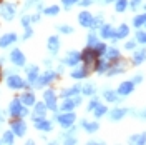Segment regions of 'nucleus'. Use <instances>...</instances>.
<instances>
[{
  "label": "nucleus",
  "mask_w": 146,
  "mask_h": 145,
  "mask_svg": "<svg viewBox=\"0 0 146 145\" xmlns=\"http://www.w3.org/2000/svg\"><path fill=\"white\" fill-rule=\"evenodd\" d=\"M35 110H33V113H32V117H45V113H46V105H45V102H35Z\"/></svg>",
  "instance_id": "6ab92c4d"
},
{
  "label": "nucleus",
  "mask_w": 146,
  "mask_h": 145,
  "mask_svg": "<svg viewBox=\"0 0 146 145\" xmlns=\"http://www.w3.org/2000/svg\"><path fill=\"white\" fill-rule=\"evenodd\" d=\"M15 13H17V7H15L13 3L3 2V3L0 5V15H2V18H3V20H7V22L13 20Z\"/></svg>",
  "instance_id": "39448f33"
},
{
  "label": "nucleus",
  "mask_w": 146,
  "mask_h": 145,
  "mask_svg": "<svg viewBox=\"0 0 146 145\" xmlns=\"http://www.w3.org/2000/svg\"><path fill=\"white\" fill-rule=\"evenodd\" d=\"M20 100H22V103L25 105V107H33L35 105V93H32V92H27V93H23L22 97H20Z\"/></svg>",
  "instance_id": "aec40b11"
},
{
  "label": "nucleus",
  "mask_w": 146,
  "mask_h": 145,
  "mask_svg": "<svg viewBox=\"0 0 146 145\" xmlns=\"http://www.w3.org/2000/svg\"><path fill=\"white\" fill-rule=\"evenodd\" d=\"M146 60V48H139V50H135L133 54V64L139 65Z\"/></svg>",
  "instance_id": "5701e85b"
},
{
  "label": "nucleus",
  "mask_w": 146,
  "mask_h": 145,
  "mask_svg": "<svg viewBox=\"0 0 146 145\" xmlns=\"http://www.w3.org/2000/svg\"><path fill=\"white\" fill-rule=\"evenodd\" d=\"M25 72H27V77H28V85H33L36 82V79H38V75H40L38 67L36 65H28L25 68Z\"/></svg>",
  "instance_id": "dca6fc26"
},
{
  "label": "nucleus",
  "mask_w": 146,
  "mask_h": 145,
  "mask_svg": "<svg viewBox=\"0 0 146 145\" xmlns=\"http://www.w3.org/2000/svg\"><path fill=\"white\" fill-rule=\"evenodd\" d=\"M46 48H48V52L53 55L58 54V50H60V38L56 35H52V37H48V42H46Z\"/></svg>",
  "instance_id": "ddd939ff"
},
{
  "label": "nucleus",
  "mask_w": 146,
  "mask_h": 145,
  "mask_svg": "<svg viewBox=\"0 0 146 145\" xmlns=\"http://www.w3.org/2000/svg\"><path fill=\"white\" fill-rule=\"evenodd\" d=\"M96 44H98V37L95 35V34H88L86 35V47H91L93 48Z\"/></svg>",
  "instance_id": "4c0bfd02"
},
{
  "label": "nucleus",
  "mask_w": 146,
  "mask_h": 145,
  "mask_svg": "<svg viewBox=\"0 0 146 145\" xmlns=\"http://www.w3.org/2000/svg\"><path fill=\"white\" fill-rule=\"evenodd\" d=\"M136 40L138 44H143V45H146V32H143V30H138L136 32Z\"/></svg>",
  "instance_id": "ea45409f"
},
{
  "label": "nucleus",
  "mask_w": 146,
  "mask_h": 145,
  "mask_svg": "<svg viewBox=\"0 0 146 145\" xmlns=\"http://www.w3.org/2000/svg\"><path fill=\"white\" fill-rule=\"evenodd\" d=\"M7 87L12 90H22V89L28 87V82H25L17 73H10V75H7Z\"/></svg>",
  "instance_id": "f03ea898"
},
{
  "label": "nucleus",
  "mask_w": 146,
  "mask_h": 145,
  "mask_svg": "<svg viewBox=\"0 0 146 145\" xmlns=\"http://www.w3.org/2000/svg\"><path fill=\"white\" fill-rule=\"evenodd\" d=\"M43 13L48 15V17H55V15L60 13V7H58V5H50V7H46V9L43 10Z\"/></svg>",
  "instance_id": "72a5a7b5"
},
{
  "label": "nucleus",
  "mask_w": 146,
  "mask_h": 145,
  "mask_svg": "<svg viewBox=\"0 0 146 145\" xmlns=\"http://www.w3.org/2000/svg\"><path fill=\"white\" fill-rule=\"evenodd\" d=\"M101 25H103V13H101V15H98L96 18L93 17V23H91V28L95 30V28H100Z\"/></svg>",
  "instance_id": "a19ab883"
},
{
  "label": "nucleus",
  "mask_w": 146,
  "mask_h": 145,
  "mask_svg": "<svg viewBox=\"0 0 146 145\" xmlns=\"http://www.w3.org/2000/svg\"><path fill=\"white\" fill-rule=\"evenodd\" d=\"M128 34H129V27H128L126 23H121L118 27V30L115 32V38H126ZM113 38V40H115Z\"/></svg>",
  "instance_id": "bb28decb"
},
{
  "label": "nucleus",
  "mask_w": 146,
  "mask_h": 145,
  "mask_svg": "<svg viewBox=\"0 0 146 145\" xmlns=\"http://www.w3.org/2000/svg\"><path fill=\"white\" fill-rule=\"evenodd\" d=\"M135 117H138V118H143V120H146V109H143V110H139V112H136V110H129Z\"/></svg>",
  "instance_id": "37998d69"
},
{
  "label": "nucleus",
  "mask_w": 146,
  "mask_h": 145,
  "mask_svg": "<svg viewBox=\"0 0 146 145\" xmlns=\"http://www.w3.org/2000/svg\"><path fill=\"white\" fill-rule=\"evenodd\" d=\"M126 67H128V62L125 60V58H121V57H119V58H116V60H115V62L111 64V67H110L111 70H108L106 73H108L110 77H113V75L123 73L125 70H126Z\"/></svg>",
  "instance_id": "1a4fd4ad"
},
{
  "label": "nucleus",
  "mask_w": 146,
  "mask_h": 145,
  "mask_svg": "<svg viewBox=\"0 0 146 145\" xmlns=\"http://www.w3.org/2000/svg\"><path fill=\"white\" fill-rule=\"evenodd\" d=\"M82 62V54L76 52V50H70L66 57L63 58V64L65 65H70V67H76V65Z\"/></svg>",
  "instance_id": "9b49d317"
},
{
  "label": "nucleus",
  "mask_w": 146,
  "mask_h": 145,
  "mask_svg": "<svg viewBox=\"0 0 146 145\" xmlns=\"http://www.w3.org/2000/svg\"><path fill=\"white\" fill-rule=\"evenodd\" d=\"M93 113H95V117H96V118H100V117H103V115H106V113H108V107L98 103V105L95 107V110H93Z\"/></svg>",
  "instance_id": "c85d7f7f"
},
{
  "label": "nucleus",
  "mask_w": 146,
  "mask_h": 145,
  "mask_svg": "<svg viewBox=\"0 0 146 145\" xmlns=\"http://www.w3.org/2000/svg\"><path fill=\"white\" fill-rule=\"evenodd\" d=\"M33 118V127L36 130H42V132H50L53 128L52 120H46L45 117H32Z\"/></svg>",
  "instance_id": "9d476101"
},
{
  "label": "nucleus",
  "mask_w": 146,
  "mask_h": 145,
  "mask_svg": "<svg viewBox=\"0 0 146 145\" xmlns=\"http://www.w3.org/2000/svg\"><path fill=\"white\" fill-rule=\"evenodd\" d=\"M43 102H45L46 109L56 113V110H58V105H56V95H55V92H53V90H50V89H48V90L43 92Z\"/></svg>",
  "instance_id": "6e6552de"
},
{
  "label": "nucleus",
  "mask_w": 146,
  "mask_h": 145,
  "mask_svg": "<svg viewBox=\"0 0 146 145\" xmlns=\"http://www.w3.org/2000/svg\"><path fill=\"white\" fill-rule=\"evenodd\" d=\"M133 90H135V82H133V80L121 82V83H119V87H118V95L126 97V95H129Z\"/></svg>",
  "instance_id": "4468645a"
},
{
  "label": "nucleus",
  "mask_w": 146,
  "mask_h": 145,
  "mask_svg": "<svg viewBox=\"0 0 146 145\" xmlns=\"http://www.w3.org/2000/svg\"><path fill=\"white\" fill-rule=\"evenodd\" d=\"M129 142L131 144H146V134H135V135L129 137Z\"/></svg>",
  "instance_id": "c756f323"
},
{
  "label": "nucleus",
  "mask_w": 146,
  "mask_h": 145,
  "mask_svg": "<svg viewBox=\"0 0 146 145\" xmlns=\"http://www.w3.org/2000/svg\"><path fill=\"white\" fill-rule=\"evenodd\" d=\"M145 27H146V23H145Z\"/></svg>",
  "instance_id": "13d9d810"
},
{
  "label": "nucleus",
  "mask_w": 146,
  "mask_h": 145,
  "mask_svg": "<svg viewBox=\"0 0 146 145\" xmlns=\"http://www.w3.org/2000/svg\"><path fill=\"white\" fill-rule=\"evenodd\" d=\"M40 0H27V3H25V9H30V7H33L35 3H38Z\"/></svg>",
  "instance_id": "3c124183"
},
{
  "label": "nucleus",
  "mask_w": 146,
  "mask_h": 145,
  "mask_svg": "<svg viewBox=\"0 0 146 145\" xmlns=\"http://www.w3.org/2000/svg\"><path fill=\"white\" fill-rule=\"evenodd\" d=\"M32 35H33V28H32V25H30V27H25V34H23V37H22V40H28Z\"/></svg>",
  "instance_id": "c03bdc74"
},
{
  "label": "nucleus",
  "mask_w": 146,
  "mask_h": 145,
  "mask_svg": "<svg viewBox=\"0 0 146 145\" xmlns=\"http://www.w3.org/2000/svg\"><path fill=\"white\" fill-rule=\"evenodd\" d=\"M95 68H96V72H98V73H106V68H108V62H106V60H100V62H96Z\"/></svg>",
  "instance_id": "e433bc0d"
},
{
  "label": "nucleus",
  "mask_w": 146,
  "mask_h": 145,
  "mask_svg": "<svg viewBox=\"0 0 146 145\" xmlns=\"http://www.w3.org/2000/svg\"><path fill=\"white\" fill-rule=\"evenodd\" d=\"M93 2H95V0H82V2H78V3H80L82 7H88V5L93 3Z\"/></svg>",
  "instance_id": "603ef678"
},
{
  "label": "nucleus",
  "mask_w": 146,
  "mask_h": 145,
  "mask_svg": "<svg viewBox=\"0 0 146 145\" xmlns=\"http://www.w3.org/2000/svg\"><path fill=\"white\" fill-rule=\"evenodd\" d=\"M103 97H105L106 102H111V103H116V102L119 100L118 93H116L115 90H110V89H105V90H103Z\"/></svg>",
  "instance_id": "a878e982"
},
{
  "label": "nucleus",
  "mask_w": 146,
  "mask_h": 145,
  "mask_svg": "<svg viewBox=\"0 0 146 145\" xmlns=\"http://www.w3.org/2000/svg\"><path fill=\"white\" fill-rule=\"evenodd\" d=\"M128 9V0H115V10L121 13V12H125Z\"/></svg>",
  "instance_id": "f704fd0d"
},
{
  "label": "nucleus",
  "mask_w": 146,
  "mask_h": 145,
  "mask_svg": "<svg viewBox=\"0 0 146 145\" xmlns=\"http://www.w3.org/2000/svg\"><path fill=\"white\" fill-rule=\"evenodd\" d=\"M82 127L88 132V134H95V132H98V122H90V120H82Z\"/></svg>",
  "instance_id": "b1692460"
},
{
  "label": "nucleus",
  "mask_w": 146,
  "mask_h": 145,
  "mask_svg": "<svg viewBox=\"0 0 146 145\" xmlns=\"http://www.w3.org/2000/svg\"><path fill=\"white\" fill-rule=\"evenodd\" d=\"M17 34H13V32H10V34H3V35L0 37V48H7L10 47L12 44H15L17 42Z\"/></svg>",
  "instance_id": "2eb2a0df"
},
{
  "label": "nucleus",
  "mask_w": 146,
  "mask_h": 145,
  "mask_svg": "<svg viewBox=\"0 0 146 145\" xmlns=\"http://www.w3.org/2000/svg\"><path fill=\"white\" fill-rule=\"evenodd\" d=\"M82 92H83V95H86V97H95V93H96V85H95L93 82H88V83H85L82 87Z\"/></svg>",
  "instance_id": "393cba45"
},
{
  "label": "nucleus",
  "mask_w": 146,
  "mask_h": 145,
  "mask_svg": "<svg viewBox=\"0 0 146 145\" xmlns=\"http://www.w3.org/2000/svg\"><path fill=\"white\" fill-rule=\"evenodd\" d=\"M88 75V70H86V67H76L75 70L72 72V77L73 79H76V80H80V79H85Z\"/></svg>",
  "instance_id": "cd10ccee"
},
{
  "label": "nucleus",
  "mask_w": 146,
  "mask_h": 145,
  "mask_svg": "<svg viewBox=\"0 0 146 145\" xmlns=\"http://www.w3.org/2000/svg\"><path fill=\"white\" fill-rule=\"evenodd\" d=\"M55 79H56V72H53V70L48 68L43 75H38V79H36V82L33 83V87H35V89H42V87H45L48 83H52Z\"/></svg>",
  "instance_id": "20e7f679"
},
{
  "label": "nucleus",
  "mask_w": 146,
  "mask_h": 145,
  "mask_svg": "<svg viewBox=\"0 0 146 145\" xmlns=\"http://www.w3.org/2000/svg\"><path fill=\"white\" fill-rule=\"evenodd\" d=\"M141 2H143V0H131V2H129V9L131 10H138V7L141 5Z\"/></svg>",
  "instance_id": "09e8293b"
},
{
  "label": "nucleus",
  "mask_w": 146,
  "mask_h": 145,
  "mask_svg": "<svg viewBox=\"0 0 146 145\" xmlns=\"http://www.w3.org/2000/svg\"><path fill=\"white\" fill-rule=\"evenodd\" d=\"M78 22H80V25L85 28H91V23H93V15H91L90 12H82L80 15H78Z\"/></svg>",
  "instance_id": "f3484780"
},
{
  "label": "nucleus",
  "mask_w": 146,
  "mask_h": 145,
  "mask_svg": "<svg viewBox=\"0 0 146 145\" xmlns=\"http://www.w3.org/2000/svg\"><path fill=\"white\" fill-rule=\"evenodd\" d=\"M9 113L13 118H17V117L23 118V117L28 115V109H25V105L22 103L20 99H13L12 102H10V105H9Z\"/></svg>",
  "instance_id": "f257e3e1"
},
{
  "label": "nucleus",
  "mask_w": 146,
  "mask_h": 145,
  "mask_svg": "<svg viewBox=\"0 0 146 145\" xmlns=\"http://www.w3.org/2000/svg\"><path fill=\"white\" fill-rule=\"evenodd\" d=\"M30 20H32V23H33V22H38V20H40V13H33V15H30Z\"/></svg>",
  "instance_id": "864d4df0"
},
{
  "label": "nucleus",
  "mask_w": 146,
  "mask_h": 145,
  "mask_svg": "<svg viewBox=\"0 0 146 145\" xmlns=\"http://www.w3.org/2000/svg\"><path fill=\"white\" fill-rule=\"evenodd\" d=\"M78 2H80V0H62V3H63L65 9H72L73 5H75V3H78Z\"/></svg>",
  "instance_id": "a18cd8bd"
},
{
  "label": "nucleus",
  "mask_w": 146,
  "mask_h": 145,
  "mask_svg": "<svg viewBox=\"0 0 146 145\" xmlns=\"http://www.w3.org/2000/svg\"><path fill=\"white\" fill-rule=\"evenodd\" d=\"M56 30L62 32V34H66V35H68V34H73V28L70 27V25H58Z\"/></svg>",
  "instance_id": "79ce46f5"
},
{
  "label": "nucleus",
  "mask_w": 146,
  "mask_h": 145,
  "mask_svg": "<svg viewBox=\"0 0 146 145\" xmlns=\"http://www.w3.org/2000/svg\"><path fill=\"white\" fill-rule=\"evenodd\" d=\"M13 140H15V134H13L12 130L3 132V137H2V142H3V144H13Z\"/></svg>",
  "instance_id": "c9c22d12"
},
{
  "label": "nucleus",
  "mask_w": 146,
  "mask_h": 145,
  "mask_svg": "<svg viewBox=\"0 0 146 145\" xmlns=\"http://www.w3.org/2000/svg\"><path fill=\"white\" fill-rule=\"evenodd\" d=\"M30 23H32L30 15H23V17H22V25H23V27H30Z\"/></svg>",
  "instance_id": "8fccbe9b"
},
{
  "label": "nucleus",
  "mask_w": 146,
  "mask_h": 145,
  "mask_svg": "<svg viewBox=\"0 0 146 145\" xmlns=\"http://www.w3.org/2000/svg\"><path fill=\"white\" fill-rule=\"evenodd\" d=\"M93 48H95V52L98 54V57H101V55H105V52H106V45H105L103 42H98V44H96V45L93 47Z\"/></svg>",
  "instance_id": "58836bf2"
},
{
  "label": "nucleus",
  "mask_w": 146,
  "mask_h": 145,
  "mask_svg": "<svg viewBox=\"0 0 146 145\" xmlns=\"http://www.w3.org/2000/svg\"><path fill=\"white\" fill-rule=\"evenodd\" d=\"M0 75H2V73H0Z\"/></svg>",
  "instance_id": "bf43d9fd"
},
{
  "label": "nucleus",
  "mask_w": 146,
  "mask_h": 145,
  "mask_svg": "<svg viewBox=\"0 0 146 145\" xmlns=\"http://www.w3.org/2000/svg\"><path fill=\"white\" fill-rule=\"evenodd\" d=\"M80 90H82V87H80V85H73V87H70V89H63L60 95H62L63 99H70V97H73V95H78Z\"/></svg>",
  "instance_id": "4be33fe9"
},
{
  "label": "nucleus",
  "mask_w": 146,
  "mask_h": 145,
  "mask_svg": "<svg viewBox=\"0 0 146 145\" xmlns=\"http://www.w3.org/2000/svg\"><path fill=\"white\" fill-rule=\"evenodd\" d=\"M96 58H98V54H96L95 48H91V47H86V50L82 54V60H85V67H86V70L95 68V65H96Z\"/></svg>",
  "instance_id": "7ed1b4c3"
},
{
  "label": "nucleus",
  "mask_w": 146,
  "mask_h": 145,
  "mask_svg": "<svg viewBox=\"0 0 146 145\" xmlns=\"http://www.w3.org/2000/svg\"><path fill=\"white\" fill-rule=\"evenodd\" d=\"M100 34H101V38H115V30L108 23H103L100 27Z\"/></svg>",
  "instance_id": "412c9836"
},
{
  "label": "nucleus",
  "mask_w": 146,
  "mask_h": 145,
  "mask_svg": "<svg viewBox=\"0 0 146 145\" xmlns=\"http://www.w3.org/2000/svg\"><path fill=\"white\" fill-rule=\"evenodd\" d=\"M10 62L13 65H17V67H23L25 65V55H23V52L20 48H13L10 52Z\"/></svg>",
  "instance_id": "f8f14e48"
},
{
  "label": "nucleus",
  "mask_w": 146,
  "mask_h": 145,
  "mask_svg": "<svg viewBox=\"0 0 146 145\" xmlns=\"http://www.w3.org/2000/svg\"><path fill=\"white\" fill-rule=\"evenodd\" d=\"M145 23H146V13H139V15H136L133 18V25L136 28H141Z\"/></svg>",
  "instance_id": "7c9ffc66"
},
{
  "label": "nucleus",
  "mask_w": 146,
  "mask_h": 145,
  "mask_svg": "<svg viewBox=\"0 0 146 145\" xmlns=\"http://www.w3.org/2000/svg\"><path fill=\"white\" fill-rule=\"evenodd\" d=\"M56 122L60 124V127L63 128H70L75 124V120H76V115L73 113V112H63L62 115H56Z\"/></svg>",
  "instance_id": "0eeeda50"
},
{
  "label": "nucleus",
  "mask_w": 146,
  "mask_h": 145,
  "mask_svg": "<svg viewBox=\"0 0 146 145\" xmlns=\"http://www.w3.org/2000/svg\"><path fill=\"white\" fill-rule=\"evenodd\" d=\"M111 2H115V0H100V3H103V5H108Z\"/></svg>",
  "instance_id": "6e6d98bb"
},
{
  "label": "nucleus",
  "mask_w": 146,
  "mask_h": 145,
  "mask_svg": "<svg viewBox=\"0 0 146 145\" xmlns=\"http://www.w3.org/2000/svg\"><path fill=\"white\" fill-rule=\"evenodd\" d=\"M0 144H2V140H0Z\"/></svg>",
  "instance_id": "4d7b16f0"
},
{
  "label": "nucleus",
  "mask_w": 146,
  "mask_h": 145,
  "mask_svg": "<svg viewBox=\"0 0 146 145\" xmlns=\"http://www.w3.org/2000/svg\"><path fill=\"white\" fill-rule=\"evenodd\" d=\"M98 103H100V102H98V99H93V100L90 102V103H88V107H86V110H88V112H93V110H95V107H96Z\"/></svg>",
  "instance_id": "de8ad7c7"
},
{
  "label": "nucleus",
  "mask_w": 146,
  "mask_h": 145,
  "mask_svg": "<svg viewBox=\"0 0 146 145\" xmlns=\"http://www.w3.org/2000/svg\"><path fill=\"white\" fill-rule=\"evenodd\" d=\"M76 105H75V102H73V99L70 97V99H65V102L62 103V107L60 109L63 110V112H72L73 109H75Z\"/></svg>",
  "instance_id": "2f4dec72"
},
{
  "label": "nucleus",
  "mask_w": 146,
  "mask_h": 145,
  "mask_svg": "<svg viewBox=\"0 0 146 145\" xmlns=\"http://www.w3.org/2000/svg\"><path fill=\"white\" fill-rule=\"evenodd\" d=\"M10 127H12V132H13L17 137H23L25 134H27V124L23 122L22 117L13 118V120L10 122Z\"/></svg>",
  "instance_id": "423d86ee"
},
{
  "label": "nucleus",
  "mask_w": 146,
  "mask_h": 145,
  "mask_svg": "<svg viewBox=\"0 0 146 145\" xmlns=\"http://www.w3.org/2000/svg\"><path fill=\"white\" fill-rule=\"evenodd\" d=\"M133 82H135V83H141V82H143V75H139V73H138V75H135Z\"/></svg>",
  "instance_id": "5fc2aeb1"
},
{
  "label": "nucleus",
  "mask_w": 146,
  "mask_h": 145,
  "mask_svg": "<svg viewBox=\"0 0 146 145\" xmlns=\"http://www.w3.org/2000/svg\"><path fill=\"white\" fill-rule=\"evenodd\" d=\"M126 113H128V109H125V107L113 109L111 112H110V120H113V122H118V120H121V118L125 117Z\"/></svg>",
  "instance_id": "a211bd4d"
},
{
  "label": "nucleus",
  "mask_w": 146,
  "mask_h": 145,
  "mask_svg": "<svg viewBox=\"0 0 146 145\" xmlns=\"http://www.w3.org/2000/svg\"><path fill=\"white\" fill-rule=\"evenodd\" d=\"M136 40H128L126 44H125V48H126V50H135V47H136Z\"/></svg>",
  "instance_id": "49530a36"
},
{
  "label": "nucleus",
  "mask_w": 146,
  "mask_h": 145,
  "mask_svg": "<svg viewBox=\"0 0 146 145\" xmlns=\"http://www.w3.org/2000/svg\"><path fill=\"white\" fill-rule=\"evenodd\" d=\"M105 57H106V60H116V58H119V50L118 48H108L105 52Z\"/></svg>",
  "instance_id": "473e14b6"
}]
</instances>
